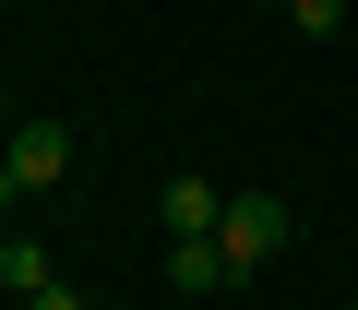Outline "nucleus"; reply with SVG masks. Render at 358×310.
I'll list each match as a JSON object with an SVG mask.
<instances>
[{
  "label": "nucleus",
  "mask_w": 358,
  "mask_h": 310,
  "mask_svg": "<svg viewBox=\"0 0 358 310\" xmlns=\"http://www.w3.org/2000/svg\"><path fill=\"white\" fill-rule=\"evenodd\" d=\"M215 251H227V274H263V263L287 251V191H227V215H215Z\"/></svg>",
  "instance_id": "obj_1"
},
{
  "label": "nucleus",
  "mask_w": 358,
  "mask_h": 310,
  "mask_svg": "<svg viewBox=\"0 0 358 310\" xmlns=\"http://www.w3.org/2000/svg\"><path fill=\"white\" fill-rule=\"evenodd\" d=\"M0 168H13V191H60L72 179V131L60 119H24L13 143H0Z\"/></svg>",
  "instance_id": "obj_2"
},
{
  "label": "nucleus",
  "mask_w": 358,
  "mask_h": 310,
  "mask_svg": "<svg viewBox=\"0 0 358 310\" xmlns=\"http://www.w3.org/2000/svg\"><path fill=\"white\" fill-rule=\"evenodd\" d=\"M155 215H167V239H215V215H227V191H215V179H203V168H179V179H167V203H155Z\"/></svg>",
  "instance_id": "obj_3"
},
{
  "label": "nucleus",
  "mask_w": 358,
  "mask_h": 310,
  "mask_svg": "<svg viewBox=\"0 0 358 310\" xmlns=\"http://www.w3.org/2000/svg\"><path fill=\"white\" fill-rule=\"evenodd\" d=\"M167 286H179V298H215V286H227V251H215V239H167Z\"/></svg>",
  "instance_id": "obj_4"
},
{
  "label": "nucleus",
  "mask_w": 358,
  "mask_h": 310,
  "mask_svg": "<svg viewBox=\"0 0 358 310\" xmlns=\"http://www.w3.org/2000/svg\"><path fill=\"white\" fill-rule=\"evenodd\" d=\"M0 286L36 298V286H60V274H48V251H36V239H0Z\"/></svg>",
  "instance_id": "obj_5"
},
{
  "label": "nucleus",
  "mask_w": 358,
  "mask_h": 310,
  "mask_svg": "<svg viewBox=\"0 0 358 310\" xmlns=\"http://www.w3.org/2000/svg\"><path fill=\"white\" fill-rule=\"evenodd\" d=\"M287 13H299V36H334V24H346V0H287Z\"/></svg>",
  "instance_id": "obj_6"
},
{
  "label": "nucleus",
  "mask_w": 358,
  "mask_h": 310,
  "mask_svg": "<svg viewBox=\"0 0 358 310\" xmlns=\"http://www.w3.org/2000/svg\"><path fill=\"white\" fill-rule=\"evenodd\" d=\"M24 310H96V298H84V286H36Z\"/></svg>",
  "instance_id": "obj_7"
}]
</instances>
